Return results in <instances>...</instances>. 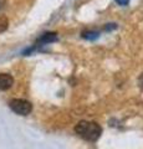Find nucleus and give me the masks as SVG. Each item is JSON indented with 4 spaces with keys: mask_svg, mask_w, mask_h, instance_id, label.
I'll return each instance as SVG.
<instances>
[{
    "mask_svg": "<svg viewBox=\"0 0 143 149\" xmlns=\"http://www.w3.org/2000/svg\"><path fill=\"white\" fill-rule=\"evenodd\" d=\"M75 132L81 138L89 142H96L102 134V128L96 122H89V120H80L75 125Z\"/></svg>",
    "mask_w": 143,
    "mask_h": 149,
    "instance_id": "nucleus-1",
    "label": "nucleus"
},
{
    "mask_svg": "<svg viewBox=\"0 0 143 149\" xmlns=\"http://www.w3.org/2000/svg\"><path fill=\"white\" fill-rule=\"evenodd\" d=\"M9 106H10V108L15 112L16 114H20V116H27L33 111V104H31L29 101L21 100V98L11 100Z\"/></svg>",
    "mask_w": 143,
    "mask_h": 149,
    "instance_id": "nucleus-2",
    "label": "nucleus"
},
{
    "mask_svg": "<svg viewBox=\"0 0 143 149\" xmlns=\"http://www.w3.org/2000/svg\"><path fill=\"white\" fill-rule=\"evenodd\" d=\"M14 85V78L9 73H0V91H6Z\"/></svg>",
    "mask_w": 143,
    "mask_h": 149,
    "instance_id": "nucleus-3",
    "label": "nucleus"
},
{
    "mask_svg": "<svg viewBox=\"0 0 143 149\" xmlns=\"http://www.w3.org/2000/svg\"><path fill=\"white\" fill-rule=\"evenodd\" d=\"M57 40V34L56 32H46V34H44L43 36L39 39L38 42L39 44H50V42H54V41Z\"/></svg>",
    "mask_w": 143,
    "mask_h": 149,
    "instance_id": "nucleus-4",
    "label": "nucleus"
},
{
    "mask_svg": "<svg viewBox=\"0 0 143 149\" xmlns=\"http://www.w3.org/2000/svg\"><path fill=\"white\" fill-rule=\"evenodd\" d=\"M98 36L100 34L98 32H96V31H85V32H82V37L86 40H96V39H98Z\"/></svg>",
    "mask_w": 143,
    "mask_h": 149,
    "instance_id": "nucleus-5",
    "label": "nucleus"
},
{
    "mask_svg": "<svg viewBox=\"0 0 143 149\" xmlns=\"http://www.w3.org/2000/svg\"><path fill=\"white\" fill-rule=\"evenodd\" d=\"M8 25H9L8 19L5 16H0V32L5 31L8 29Z\"/></svg>",
    "mask_w": 143,
    "mask_h": 149,
    "instance_id": "nucleus-6",
    "label": "nucleus"
},
{
    "mask_svg": "<svg viewBox=\"0 0 143 149\" xmlns=\"http://www.w3.org/2000/svg\"><path fill=\"white\" fill-rule=\"evenodd\" d=\"M117 4H119V5H122V6H126L128 5V3H130V0H114Z\"/></svg>",
    "mask_w": 143,
    "mask_h": 149,
    "instance_id": "nucleus-7",
    "label": "nucleus"
},
{
    "mask_svg": "<svg viewBox=\"0 0 143 149\" xmlns=\"http://www.w3.org/2000/svg\"><path fill=\"white\" fill-rule=\"evenodd\" d=\"M138 85H140V87L143 90V73L141 74V77H140V80H138Z\"/></svg>",
    "mask_w": 143,
    "mask_h": 149,
    "instance_id": "nucleus-8",
    "label": "nucleus"
}]
</instances>
